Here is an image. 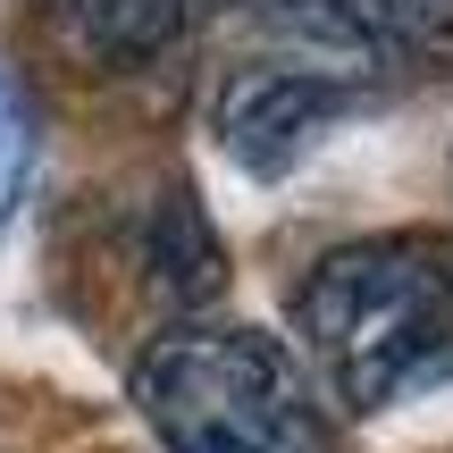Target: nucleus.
Wrapping results in <instances>:
<instances>
[{"instance_id": "obj_3", "label": "nucleus", "mask_w": 453, "mask_h": 453, "mask_svg": "<svg viewBox=\"0 0 453 453\" xmlns=\"http://www.w3.org/2000/svg\"><path fill=\"white\" fill-rule=\"evenodd\" d=\"M344 110H353L344 76H319V67H294V59H252L219 84L211 127L243 177H286Z\"/></svg>"}, {"instance_id": "obj_6", "label": "nucleus", "mask_w": 453, "mask_h": 453, "mask_svg": "<svg viewBox=\"0 0 453 453\" xmlns=\"http://www.w3.org/2000/svg\"><path fill=\"white\" fill-rule=\"evenodd\" d=\"M219 235L211 219L194 211V194H168L160 219H151V286L168 294V303H211L219 294Z\"/></svg>"}, {"instance_id": "obj_5", "label": "nucleus", "mask_w": 453, "mask_h": 453, "mask_svg": "<svg viewBox=\"0 0 453 453\" xmlns=\"http://www.w3.org/2000/svg\"><path fill=\"white\" fill-rule=\"evenodd\" d=\"M202 9H211V0H59L67 34H76L101 67H143V59H160V50H177Z\"/></svg>"}, {"instance_id": "obj_2", "label": "nucleus", "mask_w": 453, "mask_h": 453, "mask_svg": "<svg viewBox=\"0 0 453 453\" xmlns=\"http://www.w3.org/2000/svg\"><path fill=\"white\" fill-rule=\"evenodd\" d=\"M134 411L168 453H311V378L269 327L177 319L134 361Z\"/></svg>"}, {"instance_id": "obj_1", "label": "nucleus", "mask_w": 453, "mask_h": 453, "mask_svg": "<svg viewBox=\"0 0 453 453\" xmlns=\"http://www.w3.org/2000/svg\"><path fill=\"white\" fill-rule=\"evenodd\" d=\"M453 327V243L445 235H361L336 243L294 286V336L327 403L353 420L437 387Z\"/></svg>"}, {"instance_id": "obj_7", "label": "nucleus", "mask_w": 453, "mask_h": 453, "mask_svg": "<svg viewBox=\"0 0 453 453\" xmlns=\"http://www.w3.org/2000/svg\"><path fill=\"white\" fill-rule=\"evenodd\" d=\"M17 168H26V118H17V101H9V84H0V202H9V185H17Z\"/></svg>"}, {"instance_id": "obj_4", "label": "nucleus", "mask_w": 453, "mask_h": 453, "mask_svg": "<svg viewBox=\"0 0 453 453\" xmlns=\"http://www.w3.org/2000/svg\"><path fill=\"white\" fill-rule=\"evenodd\" d=\"M235 17L294 67H319V76H378L395 67V42H387V17L378 0H235Z\"/></svg>"}, {"instance_id": "obj_8", "label": "nucleus", "mask_w": 453, "mask_h": 453, "mask_svg": "<svg viewBox=\"0 0 453 453\" xmlns=\"http://www.w3.org/2000/svg\"><path fill=\"white\" fill-rule=\"evenodd\" d=\"M437 387H453V327H445V361H437Z\"/></svg>"}]
</instances>
